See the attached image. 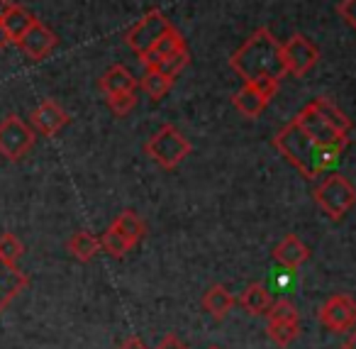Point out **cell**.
Here are the masks:
<instances>
[{
	"mask_svg": "<svg viewBox=\"0 0 356 349\" xmlns=\"http://www.w3.org/2000/svg\"><path fill=\"white\" fill-rule=\"evenodd\" d=\"M232 71L244 84H259V81H273L281 84L288 74L283 64V45L271 35V30L259 27L229 59Z\"/></svg>",
	"mask_w": 356,
	"mask_h": 349,
	"instance_id": "6da1fadb",
	"label": "cell"
},
{
	"mask_svg": "<svg viewBox=\"0 0 356 349\" xmlns=\"http://www.w3.org/2000/svg\"><path fill=\"white\" fill-rule=\"evenodd\" d=\"M273 147H276L307 181H315L320 173L334 169L341 159V149L317 144L315 139L307 137L305 130H302L296 120H291V123L273 137Z\"/></svg>",
	"mask_w": 356,
	"mask_h": 349,
	"instance_id": "7a4b0ae2",
	"label": "cell"
},
{
	"mask_svg": "<svg viewBox=\"0 0 356 349\" xmlns=\"http://www.w3.org/2000/svg\"><path fill=\"white\" fill-rule=\"evenodd\" d=\"M144 152H147L161 169H176L178 164L193 152V144L184 137V132H181L176 125H163V127L156 130V132L152 134V139L144 144Z\"/></svg>",
	"mask_w": 356,
	"mask_h": 349,
	"instance_id": "3957f363",
	"label": "cell"
},
{
	"mask_svg": "<svg viewBox=\"0 0 356 349\" xmlns=\"http://www.w3.org/2000/svg\"><path fill=\"white\" fill-rule=\"evenodd\" d=\"M315 203L330 220L344 217L356 205V188L339 173H330L325 181L315 188Z\"/></svg>",
	"mask_w": 356,
	"mask_h": 349,
	"instance_id": "277c9868",
	"label": "cell"
},
{
	"mask_svg": "<svg viewBox=\"0 0 356 349\" xmlns=\"http://www.w3.org/2000/svg\"><path fill=\"white\" fill-rule=\"evenodd\" d=\"M171 27L173 25L168 22V17L163 15L161 10L154 8V10H149L147 15L137 22V25L129 27L127 35H124V40H127L129 49H132L134 54L142 56V54H147V52L152 49V47L156 45V42L161 40Z\"/></svg>",
	"mask_w": 356,
	"mask_h": 349,
	"instance_id": "5b68a950",
	"label": "cell"
},
{
	"mask_svg": "<svg viewBox=\"0 0 356 349\" xmlns=\"http://www.w3.org/2000/svg\"><path fill=\"white\" fill-rule=\"evenodd\" d=\"M35 130L22 123L17 115H8L0 123V154L8 162H20L32 147H35Z\"/></svg>",
	"mask_w": 356,
	"mask_h": 349,
	"instance_id": "8992f818",
	"label": "cell"
},
{
	"mask_svg": "<svg viewBox=\"0 0 356 349\" xmlns=\"http://www.w3.org/2000/svg\"><path fill=\"white\" fill-rule=\"evenodd\" d=\"M293 120L305 130L307 137L315 139V142L322 144V147H334V149H341V152H344L346 144H349V134L339 132L334 125L327 123V120L312 108V103H307Z\"/></svg>",
	"mask_w": 356,
	"mask_h": 349,
	"instance_id": "52a82bcc",
	"label": "cell"
},
{
	"mask_svg": "<svg viewBox=\"0 0 356 349\" xmlns=\"http://www.w3.org/2000/svg\"><path fill=\"white\" fill-rule=\"evenodd\" d=\"M317 320L330 332H351L356 327V300L346 293H334L325 300Z\"/></svg>",
	"mask_w": 356,
	"mask_h": 349,
	"instance_id": "ba28073f",
	"label": "cell"
},
{
	"mask_svg": "<svg viewBox=\"0 0 356 349\" xmlns=\"http://www.w3.org/2000/svg\"><path fill=\"white\" fill-rule=\"evenodd\" d=\"M320 59V52L312 45L307 37L302 35H293L291 40L283 45V64L286 71L293 76H305L307 71H312V66Z\"/></svg>",
	"mask_w": 356,
	"mask_h": 349,
	"instance_id": "9c48e42d",
	"label": "cell"
},
{
	"mask_svg": "<svg viewBox=\"0 0 356 349\" xmlns=\"http://www.w3.org/2000/svg\"><path fill=\"white\" fill-rule=\"evenodd\" d=\"M56 45H59V37H56L47 25H42L40 20H37L35 25H32L30 30L22 35V40L17 42L20 52L27 56V59H32V61L47 59V56H49L51 52L56 49Z\"/></svg>",
	"mask_w": 356,
	"mask_h": 349,
	"instance_id": "30bf717a",
	"label": "cell"
},
{
	"mask_svg": "<svg viewBox=\"0 0 356 349\" xmlns=\"http://www.w3.org/2000/svg\"><path fill=\"white\" fill-rule=\"evenodd\" d=\"M69 120H71L69 113H66L56 100H49V98L42 100V103L37 105L30 115L32 130H37V132L44 134V137H54V134H59L61 130L69 125Z\"/></svg>",
	"mask_w": 356,
	"mask_h": 349,
	"instance_id": "8fae6325",
	"label": "cell"
},
{
	"mask_svg": "<svg viewBox=\"0 0 356 349\" xmlns=\"http://www.w3.org/2000/svg\"><path fill=\"white\" fill-rule=\"evenodd\" d=\"M27 286H30V276L17 264H13V261L0 256V315H3V310H6Z\"/></svg>",
	"mask_w": 356,
	"mask_h": 349,
	"instance_id": "7c38bea8",
	"label": "cell"
},
{
	"mask_svg": "<svg viewBox=\"0 0 356 349\" xmlns=\"http://www.w3.org/2000/svg\"><path fill=\"white\" fill-rule=\"evenodd\" d=\"M273 259H276L286 271H298L307 259H310V249H307L296 235H288L286 240H281V245H276Z\"/></svg>",
	"mask_w": 356,
	"mask_h": 349,
	"instance_id": "4fadbf2b",
	"label": "cell"
},
{
	"mask_svg": "<svg viewBox=\"0 0 356 349\" xmlns=\"http://www.w3.org/2000/svg\"><path fill=\"white\" fill-rule=\"evenodd\" d=\"M137 88V79L132 76V71L127 66H110L103 76H100V91L108 95H118V93H129V91Z\"/></svg>",
	"mask_w": 356,
	"mask_h": 349,
	"instance_id": "5bb4252c",
	"label": "cell"
},
{
	"mask_svg": "<svg viewBox=\"0 0 356 349\" xmlns=\"http://www.w3.org/2000/svg\"><path fill=\"white\" fill-rule=\"evenodd\" d=\"M237 303L242 305L249 315H268V310H271V305H273V295L264 284H249L247 288H244V293L239 295Z\"/></svg>",
	"mask_w": 356,
	"mask_h": 349,
	"instance_id": "9a60e30c",
	"label": "cell"
},
{
	"mask_svg": "<svg viewBox=\"0 0 356 349\" xmlns=\"http://www.w3.org/2000/svg\"><path fill=\"white\" fill-rule=\"evenodd\" d=\"M232 103H234V108H237L239 113L244 115V118L254 120V118H259V115H261L264 110L268 108V103H271V100L264 98V95L259 93L254 86L244 84V88H239L237 93H234Z\"/></svg>",
	"mask_w": 356,
	"mask_h": 349,
	"instance_id": "2e32d148",
	"label": "cell"
},
{
	"mask_svg": "<svg viewBox=\"0 0 356 349\" xmlns=\"http://www.w3.org/2000/svg\"><path fill=\"white\" fill-rule=\"evenodd\" d=\"M234 303H237V298H234V295L220 284L210 286V288L205 290V295H203V308L208 310L215 320L227 318L229 310L234 308Z\"/></svg>",
	"mask_w": 356,
	"mask_h": 349,
	"instance_id": "e0dca14e",
	"label": "cell"
},
{
	"mask_svg": "<svg viewBox=\"0 0 356 349\" xmlns=\"http://www.w3.org/2000/svg\"><path fill=\"white\" fill-rule=\"evenodd\" d=\"M35 22H37V17L32 15L25 6H15V3H13L10 10H8L6 17H3V27H6L8 35H10L13 45H17V42L22 40V35H25Z\"/></svg>",
	"mask_w": 356,
	"mask_h": 349,
	"instance_id": "ac0fdd59",
	"label": "cell"
},
{
	"mask_svg": "<svg viewBox=\"0 0 356 349\" xmlns=\"http://www.w3.org/2000/svg\"><path fill=\"white\" fill-rule=\"evenodd\" d=\"M113 227L124 237V240H127V245L132 247V249L144 240V232H147L142 217H139L134 210H122V212H120V215L113 220Z\"/></svg>",
	"mask_w": 356,
	"mask_h": 349,
	"instance_id": "d6986e66",
	"label": "cell"
},
{
	"mask_svg": "<svg viewBox=\"0 0 356 349\" xmlns=\"http://www.w3.org/2000/svg\"><path fill=\"white\" fill-rule=\"evenodd\" d=\"M69 251L74 254V259L88 264V261H93V256L100 251V237L90 235V232H76V235L69 240Z\"/></svg>",
	"mask_w": 356,
	"mask_h": 349,
	"instance_id": "ffe728a7",
	"label": "cell"
},
{
	"mask_svg": "<svg viewBox=\"0 0 356 349\" xmlns=\"http://www.w3.org/2000/svg\"><path fill=\"white\" fill-rule=\"evenodd\" d=\"M173 81H176V79H171V76L161 74L159 69H147V71H144L142 84H139V86H142V91L152 100H161L163 95H166L168 91H171Z\"/></svg>",
	"mask_w": 356,
	"mask_h": 349,
	"instance_id": "44dd1931",
	"label": "cell"
},
{
	"mask_svg": "<svg viewBox=\"0 0 356 349\" xmlns=\"http://www.w3.org/2000/svg\"><path fill=\"white\" fill-rule=\"evenodd\" d=\"M266 332L278 347H288L300 334V320H273L268 318Z\"/></svg>",
	"mask_w": 356,
	"mask_h": 349,
	"instance_id": "7402d4cb",
	"label": "cell"
},
{
	"mask_svg": "<svg viewBox=\"0 0 356 349\" xmlns=\"http://www.w3.org/2000/svg\"><path fill=\"white\" fill-rule=\"evenodd\" d=\"M310 103H312V108H315L317 113H320L322 118L327 120V123L334 125V127L339 130V132H346V134L351 132V120L346 118V115L341 113V110L337 108V105L332 103V100H327V98H315V100H310Z\"/></svg>",
	"mask_w": 356,
	"mask_h": 349,
	"instance_id": "603a6c76",
	"label": "cell"
},
{
	"mask_svg": "<svg viewBox=\"0 0 356 349\" xmlns=\"http://www.w3.org/2000/svg\"><path fill=\"white\" fill-rule=\"evenodd\" d=\"M100 249H105V254L115 256V259H122L132 247H129L127 240H124V237L120 235L113 225H110L108 230L103 232V237H100Z\"/></svg>",
	"mask_w": 356,
	"mask_h": 349,
	"instance_id": "cb8c5ba5",
	"label": "cell"
},
{
	"mask_svg": "<svg viewBox=\"0 0 356 349\" xmlns=\"http://www.w3.org/2000/svg\"><path fill=\"white\" fill-rule=\"evenodd\" d=\"M25 254V247H22V242L17 240L13 232H6V235H0V256L8 261H13V264H17V259Z\"/></svg>",
	"mask_w": 356,
	"mask_h": 349,
	"instance_id": "d4e9b609",
	"label": "cell"
},
{
	"mask_svg": "<svg viewBox=\"0 0 356 349\" xmlns=\"http://www.w3.org/2000/svg\"><path fill=\"white\" fill-rule=\"evenodd\" d=\"M108 105L118 118H124V115H129L134 108H137V95H134V91H129V93L108 95Z\"/></svg>",
	"mask_w": 356,
	"mask_h": 349,
	"instance_id": "484cf974",
	"label": "cell"
},
{
	"mask_svg": "<svg viewBox=\"0 0 356 349\" xmlns=\"http://www.w3.org/2000/svg\"><path fill=\"white\" fill-rule=\"evenodd\" d=\"M186 66H188V49H181V52H176V54L166 56V59L159 64V71L166 74V76H171V79H176Z\"/></svg>",
	"mask_w": 356,
	"mask_h": 349,
	"instance_id": "4316f807",
	"label": "cell"
},
{
	"mask_svg": "<svg viewBox=\"0 0 356 349\" xmlns=\"http://www.w3.org/2000/svg\"><path fill=\"white\" fill-rule=\"evenodd\" d=\"M266 318H273V320H300V313L296 310V305L291 300L281 298V300H273L271 310H268Z\"/></svg>",
	"mask_w": 356,
	"mask_h": 349,
	"instance_id": "83f0119b",
	"label": "cell"
},
{
	"mask_svg": "<svg viewBox=\"0 0 356 349\" xmlns=\"http://www.w3.org/2000/svg\"><path fill=\"white\" fill-rule=\"evenodd\" d=\"M337 13H339L346 25L356 30V0H341L339 6H337Z\"/></svg>",
	"mask_w": 356,
	"mask_h": 349,
	"instance_id": "f1b7e54d",
	"label": "cell"
},
{
	"mask_svg": "<svg viewBox=\"0 0 356 349\" xmlns=\"http://www.w3.org/2000/svg\"><path fill=\"white\" fill-rule=\"evenodd\" d=\"M156 349H188V344L181 342L176 334H166V337L156 344Z\"/></svg>",
	"mask_w": 356,
	"mask_h": 349,
	"instance_id": "f546056e",
	"label": "cell"
},
{
	"mask_svg": "<svg viewBox=\"0 0 356 349\" xmlns=\"http://www.w3.org/2000/svg\"><path fill=\"white\" fill-rule=\"evenodd\" d=\"M120 349H149V347H147V344H144L139 337H129L127 342L120 344Z\"/></svg>",
	"mask_w": 356,
	"mask_h": 349,
	"instance_id": "4dcf8cb0",
	"label": "cell"
},
{
	"mask_svg": "<svg viewBox=\"0 0 356 349\" xmlns=\"http://www.w3.org/2000/svg\"><path fill=\"white\" fill-rule=\"evenodd\" d=\"M13 45V40H10V35H8V30L3 27V22H0V52L3 49H8V47Z\"/></svg>",
	"mask_w": 356,
	"mask_h": 349,
	"instance_id": "1f68e13d",
	"label": "cell"
},
{
	"mask_svg": "<svg viewBox=\"0 0 356 349\" xmlns=\"http://www.w3.org/2000/svg\"><path fill=\"white\" fill-rule=\"evenodd\" d=\"M341 349H356V327L351 329V334L346 337V342L341 344Z\"/></svg>",
	"mask_w": 356,
	"mask_h": 349,
	"instance_id": "d6a6232c",
	"label": "cell"
},
{
	"mask_svg": "<svg viewBox=\"0 0 356 349\" xmlns=\"http://www.w3.org/2000/svg\"><path fill=\"white\" fill-rule=\"evenodd\" d=\"M13 0H0V22H3V17H6V13L10 10Z\"/></svg>",
	"mask_w": 356,
	"mask_h": 349,
	"instance_id": "836d02e7",
	"label": "cell"
},
{
	"mask_svg": "<svg viewBox=\"0 0 356 349\" xmlns=\"http://www.w3.org/2000/svg\"><path fill=\"white\" fill-rule=\"evenodd\" d=\"M210 349H220V347H210Z\"/></svg>",
	"mask_w": 356,
	"mask_h": 349,
	"instance_id": "e575fe53",
	"label": "cell"
}]
</instances>
